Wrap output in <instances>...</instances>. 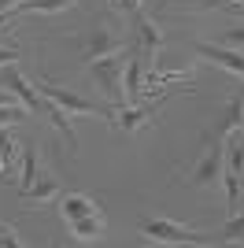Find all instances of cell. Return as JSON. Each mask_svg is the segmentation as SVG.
Here are the masks:
<instances>
[{
    "label": "cell",
    "instance_id": "6da1fadb",
    "mask_svg": "<svg viewBox=\"0 0 244 248\" xmlns=\"http://www.w3.org/2000/svg\"><path fill=\"white\" fill-rule=\"evenodd\" d=\"M37 93L48 96L56 108H63V111L74 115V119H107V115L115 111L111 104H92V100H85V96H78L74 89H63V85L48 82V78H41V82H37Z\"/></svg>",
    "mask_w": 244,
    "mask_h": 248
},
{
    "label": "cell",
    "instance_id": "7a4b0ae2",
    "mask_svg": "<svg viewBox=\"0 0 244 248\" xmlns=\"http://www.w3.org/2000/svg\"><path fill=\"white\" fill-rule=\"evenodd\" d=\"M122 71H126V56H122V52H115V56H104V60L89 63L92 82H96V89L107 96V104H111L115 111H119V108H126V93H122Z\"/></svg>",
    "mask_w": 244,
    "mask_h": 248
},
{
    "label": "cell",
    "instance_id": "3957f363",
    "mask_svg": "<svg viewBox=\"0 0 244 248\" xmlns=\"http://www.w3.org/2000/svg\"><path fill=\"white\" fill-rule=\"evenodd\" d=\"M144 241H155V245H211L207 233H196L189 226H178L170 218H144L141 226H137Z\"/></svg>",
    "mask_w": 244,
    "mask_h": 248
},
{
    "label": "cell",
    "instance_id": "277c9868",
    "mask_svg": "<svg viewBox=\"0 0 244 248\" xmlns=\"http://www.w3.org/2000/svg\"><path fill=\"white\" fill-rule=\"evenodd\" d=\"M222 167H226V141L214 134V137L203 141V152H200V159L193 163L189 182H193L196 189H211L214 182H222Z\"/></svg>",
    "mask_w": 244,
    "mask_h": 248
},
{
    "label": "cell",
    "instance_id": "5b68a950",
    "mask_svg": "<svg viewBox=\"0 0 244 248\" xmlns=\"http://www.w3.org/2000/svg\"><path fill=\"white\" fill-rule=\"evenodd\" d=\"M122 48H126L122 33L115 30V26H107V22H96V26H92V33L81 41V56H85V63H96V60L115 56V52H122Z\"/></svg>",
    "mask_w": 244,
    "mask_h": 248
},
{
    "label": "cell",
    "instance_id": "8992f818",
    "mask_svg": "<svg viewBox=\"0 0 244 248\" xmlns=\"http://www.w3.org/2000/svg\"><path fill=\"white\" fill-rule=\"evenodd\" d=\"M0 85H4V89H11V93H15V100H19L26 111L48 115V96H41L33 85H26L22 71H15V67H0Z\"/></svg>",
    "mask_w": 244,
    "mask_h": 248
},
{
    "label": "cell",
    "instance_id": "52a82bcc",
    "mask_svg": "<svg viewBox=\"0 0 244 248\" xmlns=\"http://www.w3.org/2000/svg\"><path fill=\"white\" fill-rule=\"evenodd\" d=\"M133 52H141V56H159L163 52V26L155 19H148L144 11H133Z\"/></svg>",
    "mask_w": 244,
    "mask_h": 248
},
{
    "label": "cell",
    "instance_id": "ba28073f",
    "mask_svg": "<svg viewBox=\"0 0 244 248\" xmlns=\"http://www.w3.org/2000/svg\"><path fill=\"white\" fill-rule=\"evenodd\" d=\"M193 52H196V56H203V60H211V63H218L226 74H233V78H241V82H244V52L226 48V45H218V41H211V45L196 41Z\"/></svg>",
    "mask_w": 244,
    "mask_h": 248
},
{
    "label": "cell",
    "instance_id": "9c48e42d",
    "mask_svg": "<svg viewBox=\"0 0 244 248\" xmlns=\"http://www.w3.org/2000/svg\"><path fill=\"white\" fill-rule=\"evenodd\" d=\"M144 74H148V67H144V56H141V52H133L130 60H126V71H122V93H126V108L141 104Z\"/></svg>",
    "mask_w": 244,
    "mask_h": 248
},
{
    "label": "cell",
    "instance_id": "30bf717a",
    "mask_svg": "<svg viewBox=\"0 0 244 248\" xmlns=\"http://www.w3.org/2000/svg\"><path fill=\"white\" fill-rule=\"evenodd\" d=\"M163 104H133V108H119V119H115V126H119L122 134H141L144 126L155 119V111H159Z\"/></svg>",
    "mask_w": 244,
    "mask_h": 248
},
{
    "label": "cell",
    "instance_id": "8fae6325",
    "mask_svg": "<svg viewBox=\"0 0 244 248\" xmlns=\"http://www.w3.org/2000/svg\"><path fill=\"white\" fill-rule=\"evenodd\" d=\"M104 211L96 207V211H85V215L78 218H67V230H71V237L74 241H100L104 237Z\"/></svg>",
    "mask_w": 244,
    "mask_h": 248
},
{
    "label": "cell",
    "instance_id": "7c38bea8",
    "mask_svg": "<svg viewBox=\"0 0 244 248\" xmlns=\"http://www.w3.org/2000/svg\"><path fill=\"white\" fill-rule=\"evenodd\" d=\"M233 130H244V96H241V93L226 100L222 119H218V137H222V141L233 134Z\"/></svg>",
    "mask_w": 244,
    "mask_h": 248
},
{
    "label": "cell",
    "instance_id": "4fadbf2b",
    "mask_svg": "<svg viewBox=\"0 0 244 248\" xmlns=\"http://www.w3.org/2000/svg\"><path fill=\"white\" fill-rule=\"evenodd\" d=\"M60 197V182L52 174H37V182H33L30 189H26V200H30L33 207H41V204H52V200Z\"/></svg>",
    "mask_w": 244,
    "mask_h": 248
},
{
    "label": "cell",
    "instance_id": "5bb4252c",
    "mask_svg": "<svg viewBox=\"0 0 244 248\" xmlns=\"http://www.w3.org/2000/svg\"><path fill=\"white\" fill-rule=\"evenodd\" d=\"M37 167H41V152L33 145L22 148V163H19V193H22V197H26V189L37 182V174H41Z\"/></svg>",
    "mask_w": 244,
    "mask_h": 248
},
{
    "label": "cell",
    "instance_id": "9a60e30c",
    "mask_svg": "<svg viewBox=\"0 0 244 248\" xmlns=\"http://www.w3.org/2000/svg\"><path fill=\"white\" fill-rule=\"evenodd\" d=\"M85 211H96V200H92V197H85V193H63V200H60L63 222H67V218L85 215Z\"/></svg>",
    "mask_w": 244,
    "mask_h": 248
},
{
    "label": "cell",
    "instance_id": "2e32d148",
    "mask_svg": "<svg viewBox=\"0 0 244 248\" xmlns=\"http://www.w3.org/2000/svg\"><path fill=\"white\" fill-rule=\"evenodd\" d=\"M74 8V0H22L15 11H22V15H60V11Z\"/></svg>",
    "mask_w": 244,
    "mask_h": 248
},
{
    "label": "cell",
    "instance_id": "e0dca14e",
    "mask_svg": "<svg viewBox=\"0 0 244 248\" xmlns=\"http://www.w3.org/2000/svg\"><path fill=\"white\" fill-rule=\"evenodd\" d=\"M218 241H226V245H244V207L237 215H229V222L218 230Z\"/></svg>",
    "mask_w": 244,
    "mask_h": 248
},
{
    "label": "cell",
    "instance_id": "ac0fdd59",
    "mask_svg": "<svg viewBox=\"0 0 244 248\" xmlns=\"http://www.w3.org/2000/svg\"><path fill=\"white\" fill-rule=\"evenodd\" d=\"M15 155H19V141L8 134V126H0V159H4L8 170H11V163H15Z\"/></svg>",
    "mask_w": 244,
    "mask_h": 248
},
{
    "label": "cell",
    "instance_id": "d6986e66",
    "mask_svg": "<svg viewBox=\"0 0 244 248\" xmlns=\"http://www.w3.org/2000/svg\"><path fill=\"white\" fill-rule=\"evenodd\" d=\"M26 119V108L22 104H0V126H15Z\"/></svg>",
    "mask_w": 244,
    "mask_h": 248
},
{
    "label": "cell",
    "instance_id": "ffe728a7",
    "mask_svg": "<svg viewBox=\"0 0 244 248\" xmlns=\"http://www.w3.org/2000/svg\"><path fill=\"white\" fill-rule=\"evenodd\" d=\"M218 45H226V48H237V52H244V26H233V30H226L222 37H218Z\"/></svg>",
    "mask_w": 244,
    "mask_h": 248
},
{
    "label": "cell",
    "instance_id": "44dd1931",
    "mask_svg": "<svg viewBox=\"0 0 244 248\" xmlns=\"http://www.w3.org/2000/svg\"><path fill=\"white\" fill-rule=\"evenodd\" d=\"M111 8L122 15H133V11H141V0H111Z\"/></svg>",
    "mask_w": 244,
    "mask_h": 248
},
{
    "label": "cell",
    "instance_id": "7402d4cb",
    "mask_svg": "<svg viewBox=\"0 0 244 248\" xmlns=\"http://www.w3.org/2000/svg\"><path fill=\"white\" fill-rule=\"evenodd\" d=\"M19 60V48H0V67H11Z\"/></svg>",
    "mask_w": 244,
    "mask_h": 248
},
{
    "label": "cell",
    "instance_id": "603a6c76",
    "mask_svg": "<svg viewBox=\"0 0 244 248\" xmlns=\"http://www.w3.org/2000/svg\"><path fill=\"white\" fill-rule=\"evenodd\" d=\"M22 0H0V15H8V11H15Z\"/></svg>",
    "mask_w": 244,
    "mask_h": 248
},
{
    "label": "cell",
    "instance_id": "cb8c5ba5",
    "mask_svg": "<svg viewBox=\"0 0 244 248\" xmlns=\"http://www.w3.org/2000/svg\"><path fill=\"white\" fill-rule=\"evenodd\" d=\"M0 104H15V93H11V89H4V85H0Z\"/></svg>",
    "mask_w": 244,
    "mask_h": 248
},
{
    "label": "cell",
    "instance_id": "d4e9b609",
    "mask_svg": "<svg viewBox=\"0 0 244 248\" xmlns=\"http://www.w3.org/2000/svg\"><path fill=\"white\" fill-rule=\"evenodd\" d=\"M8 22H11V11H8V15H0V30H8Z\"/></svg>",
    "mask_w": 244,
    "mask_h": 248
},
{
    "label": "cell",
    "instance_id": "484cf974",
    "mask_svg": "<svg viewBox=\"0 0 244 248\" xmlns=\"http://www.w3.org/2000/svg\"><path fill=\"white\" fill-rule=\"evenodd\" d=\"M4 170H8V167H4V159H0V174H4Z\"/></svg>",
    "mask_w": 244,
    "mask_h": 248
},
{
    "label": "cell",
    "instance_id": "4316f807",
    "mask_svg": "<svg viewBox=\"0 0 244 248\" xmlns=\"http://www.w3.org/2000/svg\"><path fill=\"white\" fill-rule=\"evenodd\" d=\"M237 4H244V0H237Z\"/></svg>",
    "mask_w": 244,
    "mask_h": 248
}]
</instances>
